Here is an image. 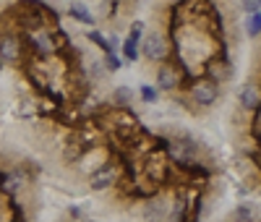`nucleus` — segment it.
<instances>
[{"label": "nucleus", "instance_id": "nucleus-1", "mask_svg": "<svg viewBox=\"0 0 261 222\" xmlns=\"http://www.w3.org/2000/svg\"><path fill=\"white\" fill-rule=\"evenodd\" d=\"M115 181H118V167H115V165H102V167H97V170L89 175V186H92L94 191L110 188Z\"/></svg>", "mask_w": 261, "mask_h": 222}, {"label": "nucleus", "instance_id": "nucleus-2", "mask_svg": "<svg viewBox=\"0 0 261 222\" xmlns=\"http://www.w3.org/2000/svg\"><path fill=\"white\" fill-rule=\"evenodd\" d=\"M191 97H193V102L196 105H201V107H209V105H214V100H217V84L214 81H196L193 86H191Z\"/></svg>", "mask_w": 261, "mask_h": 222}, {"label": "nucleus", "instance_id": "nucleus-3", "mask_svg": "<svg viewBox=\"0 0 261 222\" xmlns=\"http://www.w3.org/2000/svg\"><path fill=\"white\" fill-rule=\"evenodd\" d=\"M141 50H144V58H149V60H162L167 55V42H165L162 34L151 32V34L144 37V47Z\"/></svg>", "mask_w": 261, "mask_h": 222}, {"label": "nucleus", "instance_id": "nucleus-4", "mask_svg": "<svg viewBox=\"0 0 261 222\" xmlns=\"http://www.w3.org/2000/svg\"><path fill=\"white\" fill-rule=\"evenodd\" d=\"M27 42H29V47L37 53V55H47V53H53L55 50V44H53V37H47L45 32H29L27 34Z\"/></svg>", "mask_w": 261, "mask_h": 222}, {"label": "nucleus", "instance_id": "nucleus-5", "mask_svg": "<svg viewBox=\"0 0 261 222\" xmlns=\"http://www.w3.org/2000/svg\"><path fill=\"white\" fill-rule=\"evenodd\" d=\"M21 58V42L18 37H3L0 39V65L3 63H13Z\"/></svg>", "mask_w": 261, "mask_h": 222}, {"label": "nucleus", "instance_id": "nucleus-6", "mask_svg": "<svg viewBox=\"0 0 261 222\" xmlns=\"http://www.w3.org/2000/svg\"><path fill=\"white\" fill-rule=\"evenodd\" d=\"M241 107L248 110V113H256L261 107V89L256 84H246L241 89Z\"/></svg>", "mask_w": 261, "mask_h": 222}, {"label": "nucleus", "instance_id": "nucleus-7", "mask_svg": "<svg viewBox=\"0 0 261 222\" xmlns=\"http://www.w3.org/2000/svg\"><path fill=\"white\" fill-rule=\"evenodd\" d=\"M157 86L162 92H172V89L178 86V71L172 68V65H162L157 71Z\"/></svg>", "mask_w": 261, "mask_h": 222}, {"label": "nucleus", "instance_id": "nucleus-8", "mask_svg": "<svg viewBox=\"0 0 261 222\" xmlns=\"http://www.w3.org/2000/svg\"><path fill=\"white\" fill-rule=\"evenodd\" d=\"M0 188H3L6 193H18L21 188H24V175H21L18 170H13V172H8V175H3V181H0Z\"/></svg>", "mask_w": 261, "mask_h": 222}, {"label": "nucleus", "instance_id": "nucleus-9", "mask_svg": "<svg viewBox=\"0 0 261 222\" xmlns=\"http://www.w3.org/2000/svg\"><path fill=\"white\" fill-rule=\"evenodd\" d=\"M144 217H146V222H165V219H167V204H162V202H149V204L144 207Z\"/></svg>", "mask_w": 261, "mask_h": 222}, {"label": "nucleus", "instance_id": "nucleus-10", "mask_svg": "<svg viewBox=\"0 0 261 222\" xmlns=\"http://www.w3.org/2000/svg\"><path fill=\"white\" fill-rule=\"evenodd\" d=\"M209 71H212V73H214L217 79H222V81L232 76V68H230V65H227V63H225L222 58H214V60L209 63Z\"/></svg>", "mask_w": 261, "mask_h": 222}, {"label": "nucleus", "instance_id": "nucleus-11", "mask_svg": "<svg viewBox=\"0 0 261 222\" xmlns=\"http://www.w3.org/2000/svg\"><path fill=\"white\" fill-rule=\"evenodd\" d=\"M68 13H71V18H76V21H81V24H94V16L89 13V11H86L81 3H73L71 8H68Z\"/></svg>", "mask_w": 261, "mask_h": 222}, {"label": "nucleus", "instance_id": "nucleus-12", "mask_svg": "<svg viewBox=\"0 0 261 222\" xmlns=\"http://www.w3.org/2000/svg\"><path fill=\"white\" fill-rule=\"evenodd\" d=\"M113 100H115V105H120V107H125L130 100H134V92H130L128 86H118L115 92H113Z\"/></svg>", "mask_w": 261, "mask_h": 222}, {"label": "nucleus", "instance_id": "nucleus-13", "mask_svg": "<svg viewBox=\"0 0 261 222\" xmlns=\"http://www.w3.org/2000/svg\"><path fill=\"white\" fill-rule=\"evenodd\" d=\"M89 39H92L94 44H99V47H102V50H105L107 55L113 53V47H110V42H107V39H105V37H102L99 32H92V34H89Z\"/></svg>", "mask_w": 261, "mask_h": 222}, {"label": "nucleus", "instance_id": "nucleus-14", "mask_svg": "<svg viewBox=\"0 0 261 222\" xmlns=\"http://www.w3.org/2000/svg\"><path fill=\"white\" fill-rule=\"evenodd\" d=\"M258 32H261V11H258V13H253V16H251V21H248V34H251V37H256Z\"/></svg>", "mask_w": 261, "mask_h": 222}, {"label": "nucleus", "instance_id": "nucleus-15", "mask_svg": "<svg viewBox=\"0 0 261 222\" xmlns=\"http://www.w3.org/2000/svg\"><path fill=\"white\" fill-rule=\"evenodd\" d=\"M123 55H125V60H136V55H139V47H136V42H125L123 44Z\"/></svg>", "mask_w": 261, "mask_h": 222}, {"label": "nucleus", "instance_id": "nucleus-16", "mask_svg": "<svg viewBox=\"0 0 261 222\" xmlns=\"http://www.w3.org/2000/svg\"><path fill=\"white\" fill-rule=\"evenodd\" d=\"M141 32H144V24H141V21H134V24H130V42H136L139 44V39H141Z\"/></svg>", "mask_w": 261, "mask_h": 222}, {"label": "nucleus", "instance_id": "nucleus-17", "mask_svg": "<svg viewBox=\"0 0 261 222\" xmlns=\"http://www.w3.org/2000/svg\"><path fill=\"white\" fill-rule=\"evenodd\" d=\"M186 217V202H183V199H178V202H175V209H172V219H183Z\"/></svg>", "mask_w": 261, "mask_h": 222}, {"label": "nucleus", "instance_id": "nucleus-18", "mask_svg": "<svg viewBox=\"0 0 261 222\" xmlns=\"http://www.w3.org/2000/svg\"><path fill=\"white\" fill-rule=\"evenodd\" d=\"M235 219H238V222H251V209H248L246 204L238 207V209H235Z\"/></svg>", "mask_w": 261, "mask_h": 222}, {"label": "nucleus", "instance_id": "nucleus-19", "mask_svg": "<svg viewBox=\"0 0 261 222\" xmlns=\"http://www.w3.org/2000/svg\"><path fill=\"white\" fill-rule=\"evenodd\" d=\"M141 97H144V102H154V100H157V89H151V86H141Z\"/></svg>", "mask_w": 261, "mask_h": 222}, {"label": "nucleus", "instance_id": "nucleus-20", "mask_svg": "<svg viewBox=\"0 0 261 222\" xmlns=\"http://www.w3.org/2000/svg\"><path fill=\"white\" fill-rule=\"evenodd\" d=\"M120 65H123V60H120L118 55H113V53H110V55H107V68H110V71H118V68H120Z\"/></svg>", "mask_w": 261, "mask_h": 222}, {"label": "nucleus", "instance_id": "nucleus-21", "mask_svg": "<svg viewBox=\"0 0 261 222\" xmlns=\"http://www.w3.org/2000/svg\"><path fill=\"white\" fill-rule=\"evenodd\" d=\"M243 11H246V13H258V11H261V6H258V3H253V0H248V3H243Z\"/></svg>", "mask_w": 261, "mask_h": 222}, {"label": "nucleus", "instance_id": "nucleus-22", "mask_svg": "<svg viewBox=\"0 0 261 222\" xmlns=\"http://www.w3.org/2000/svg\"><path fill=\"white\" fill-rule=\"evenodd\" d=\"M102 73H105V68H102V65L97 63V65H94V68H92V76H102Z\"/></svg>", "mask_w": 261, "mask_h": 222}, {"label": "nucleus", "instance_id": "nucleus-23", "mask_svg": "<svg viewBox=\"0 0 261 222\" xmlns=\"http://www.w3.org/2000/svg\"><path fill=\"white\" fill-rule=\"evenodd\" d=\"M0 71H3V65H0Z\"/></svg>", "mask_w": 261, "mask_h": 222}]
</instances>
